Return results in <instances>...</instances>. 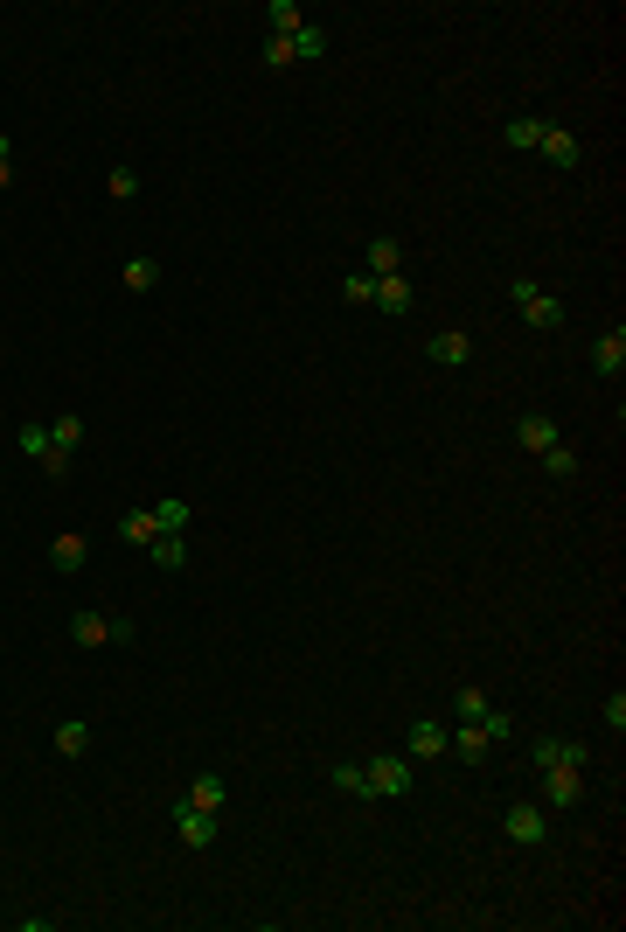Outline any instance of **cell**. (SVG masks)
Here are the masks:
<instances>
[{
    "instance_id": "21",
    "label": "cell",
    "mask_w": 626,
    "mask_h": 932,
    "mask_svg": "<svg viewBox=\"0 0 626 932\" xmlns=\"http://www.w3.org/2000/svg\"><path fill=\"white\" fill-rule=\"evenodd\" d=\"M49 446H56V453H77V446H84V418H77V411H56V425H49Z\"/></svg>"
},
{
    "instance_id": "23",
    "label": "cell",
    "mask_w": 626,
    "mask_h": 932,
    "mask_svg": "<svg viewBox=\"0 0 626 932\" xmlns=\"http://www.w3.org/2000/svg\"><path fill=\"white\" fill-rule=\"evenodd\" d=\"M119 536L147 550V543H154V536H160V529H154V508H126V515H119Z\"/></svg>"
},
{
    "instance_id": "7",
    "label": "cell",
    "mask_w": 626,
    "mask_h": 932,
    "mask_svg": "<svg viewBox=\"0 0 626 932\" xmlns=\"http://www.w3.org/2000/svg\"><path fill=\"white\" fill-rule=\"evenodd\" d=\"M425 355H432L439 369H467V362H473V334H467V327H439V334L425 341Z\"/></svg>"
},
{
    "instance_id": "16",
    "label": "cell",
    "mask_w": 626,
    "mask_h": 932,
    "mask_svg": "<svg viewBox=\"0 0 626 932\" xmlns=\"http://www.w3.org/2000/svg\"><path fill=\"white\" fill-rule=\"evenodd\" d=\"M70 640H77V647H112V620H105V613H91V606H84V613H77V620H70Z\"/></svg>"
},
{
    "instance_id": "33",
    "label": "cell",
    "mask_w": 626,
    "mask_h": 932,
    "mask_svg": "<svg viewBox=\"0 0 626 932\" xmlns=\"http://www.w3.org/2000/svg\"><path fill=\"white\" fill-rule=\"evenodd\" d=\"M140 195V174L133 167H112V202H133Z\"/></svg>"
},
{
    "instance_id": "27",
    "label": "cell",
    "mask_w": 626,
    "mask_h": 932,
    "mask_svg": "<svg viewBox=\"0 0 626 932\" xmlns=\"http://www.w3.org/2000/svg\"><path fill=\"white\" fill-rule=\"evenodd\" d=\"M536 460H543V473H550V480H571V473H578V453H571L564 439H557L550 453H536Z\"/></svg>"
},
{
    "instance_id": "34",
    "label": "cell",
    "mask_w": 626,
    "mask_h": 932,
    "mask_svg": "<svg viewBox=\"0 0 626 932\" xmlns=\"http://www.w3.org/2000/svg\"><path fill=\"white\" fill-rule=\"evenodd\" d=\"M606 724H613V738H620V731H626V696H620V689L606 696Z\"/></svg>"
},
{
    "instance_id": "22",
    "label": "cell",
    "mask_w": 626,
    "mask_h": 932,
    "mask_svg": "<svg viewBox=\"0 0 626 932\" xmlns=\"http://www.w3.org/2000/svg\"><path fill=\"white\" fill-rule=\"evenodd\" d=\"M56 752H63V759H84V752H91V724H84V717L56 724Z\"/></svg>"
},
{
    "instance_id": "31",
    "label": "cell",
    "mask_w": 626,
    "mask_h": 932,
    "mask_svg": "<svg viewBox=\"0 0 626 932\" xmlns=\"http://www.w3.org/2000/svg\"><path fill=\"white\" fill-rule=\"evenodd\" d=\"M453 710H460V724H473V717H487L494 703H487L480 689H460V696H453Z\"/></svg>"
},
{
    "instance_id": "28",
    "label": "cell",
    "mask_w": 626,
    "mask_h": 932,
    "mask_svg": "<svg viewBox=\"0 0 626 932\" xmlns=\"http://www.w3.org/2000/svg\"><path fill=\"white\" fill-rule=\"evenodd\" d=\"M160 286V265L154 258H133V265H126V293H154Z\"/></svg>"
},
{
    "instance_id": "30",
    "label": "cell",
    "mask_w": 626,
    "mask_h": 932,
    "mask_svg": "<svg viewBox=\"0 0 626 932\" xmlns=\"http://www.w3.org/2000/svg\"><path fill=\"white\" fill-rule=\"evenodd\" d=\"M341 300H348V307H369V300H376V279H369V272H348V279H341Z\"/></svg>"
},
{
    "instance_id": "9",
    "label": "cell",
    "mask_w": 626,
    "mask_h": 932,
    "mask_svg": "<svg viewBox=\"0 0 626 932\" xmlns=\"http://www.w3.org/2000/svg\"><path fill=\"white\" fill-rule=\"evenodd\" d=\"M376 313H390V320H404V313L418 307V286L404 279V272H390V279H376V300H369Z\"/></svg>"
},
{
    "instance_id": "13",
    "label": "cell",
    "mask_w": 626,
    "mask_h": 932,
    "mask_svg": "<svg viewBox=\"0 0 626 932\" xmlns=\"http://www.w3.org/2000/svg\"><path fill=\"white\" fill-rule=\"evenodd\" d=\"M188 522H195V501H188V494H167V501H154V529H160V536H181Z\"/></svg>"
},
{
    "instance_id": "20",
    "label": "cell",
    "mask_w": 626,
    "mask_h": 932,
    "mask_svg": "<svg viewBox=\"0 0 626 932\" xmlns=\"http://www.w3.org/2000/svg\"><path fill=\"white\" fill-rule=\"evenodd\" d=\"M265 21H272V35H300V28H307V7H300V0H272Z\"/></svg>"
},
{
    "instance_id": "18",
    "label": "cell",
    "mask_w": 626,
    "mask_h": 932,
    "mask_svg": "<svg viewBox=\"0 0 626 932\" xmlns=\"http://www.w3.org/2000/svg\"><path fill=\"white\" fill-rule=\"evenodd\" d=\"M453 752H460V759H467V766H480V759H487V752H494V738H487V731H480V724H453Z\"/></svg>"
},
{
    "instance_id": "2",
    "label": "cell",
    "mask_w": 626,
    "mask_h": 932,
    "mask_svg": "<svg viewBox=\"0 0 626 932\" xmlns=\"http://www.w3.org/2000/svg\"><path fill=\"white\" fill-rule=\"evenodd\" d=\"M501 835H508L515 849H543V842H550V814H543L536 800H515V807L501 814Z\"/></svg>"
},
{
    "instance_id": "5",
    "label": "cell",
    "mask_w": 626,
    "mask_h": 932,
    "mask_svg": "<svg viewBox=\"0 0 626 932\" xmlns=\"http://www.w3.org/2000/svg\"><path fill=\"white\" fill-rule=\"evenodd\" d=\"M167 814H174V835H181L188 849H209V842H216V821H223V814H202V807H188V800H167Z\"/></svg>"
},
{
    "instance_id": "26",
    "label": "cell",
    "mask_w": 626,
    "mask_h": 932,
    "mask_svg": "<svg viewBox=\"0 0 626 932\" xmlns=\"http://www.w3.org/2000/svg\"><path fill=\"white\" fill-rule=\"evenodd\" d=\"M147 557H154L160 571H181V564H188V543H181V536H154V543H147Z\"/></svg>"
},
{
    "instance_id": "32",
    "label": "cell",
    "mask_w": 626,
    "mask_h": 932,
    "mask_svg": "<svg viewBox=\"0 0 626 932\" xmlns=\"http://www.w3.org/2000/svg\"><path fill=\"white\" fill-rule=\"evenodd\" d=\"M265 63L272 70H293V35H265Z\"/></svg>"
},
{
    "instance_id": "17",
    "label": "cell",
    "mask_w": 626,
    "mask_h": 932,
    "mask_svg": "<svg viewBox=\"0 0 626 932\" xmlns=\"http://www.w3.org/2000/svg\"><path fill=\"white\" fill-rule=\"evenodd\" d=\"M543 126H550V119H529V112H522V119L501 126V140H508L515 154H536V147H543Z\"/></svg>"
},
{
    "instance_id": "14",
    "label": "cell",
    "mask_w": 626,
    "mask_h": 932,
    "mask_svg": "<svg viewBox=\"0 0 626 932\" xmlns=\"http://www.w3.org/2000/svg\"><path fill=\"white\" fill-rule=\"evenodd\" d=\"M49 564H56L63 578H77V571L91 564V543H84V536H56V543H49Z\"/></svg>"
},
{
    "instance_id": "15",
    "label": "cell",
    "mask_w": 626,
    "mask_h": 932,
    "mask_svg": "<svg viewBox=\"0 0 626 932\" xmlns=\"http://www.w3.org/2000/svg\"><path fill=\"white\" fill-rule=\"evenodd\" d=\"M181 800H188V807H202V814H223V773H195Z\"/></svg>"
},
{
    "instance_id": "8",
    "label": "cell",
    "mask_w": 626,
    "mask_h": 932,
    "mask_svg": "<svg viewBox=\"0 0 626 932\" xmlns=\"http://www.w3.org/2000/svg\"><path fill=\"white\" fill-rule=\"evenodd\" d=\"M536 154L550 160L557 174H578V167H585V147H578V133H564V126H543V147H536Z\"/></svg>"
},
{
    "instance_id": "1",
    "label": "cell",
    "mask_w": 626,
    "mask_h": 932,
    "mask_svg": "<svg viewBox=\"0 0 626 932\" xmlns=\"http://www.w3.org/2000/svg\"><path fill=\"white\" fill-rule=\"evenodd\" d=\"M508 300H515V313H522L536 334H557V327H564V307H557L536 279H508Z\"/></svg>"
},
{
    "instance_id": "3",
    "label": "cell",
    "mask_w": 626,
    "mask_h": 932,
    "mask_svg": "<svg viewBox=\"0 0 626 932\" xmlns=\"http://www.w3.org/2000/svg\"><path fill=\"white\" fill-rule=\"evenodd\" d=\"M362 773H369V800H404V793L418 786L411 759H390V752H376V759H369Z\"/></svg>"
},
{
    "instance_id": "10",
    "label": "cell",
    "mask_w": 626,
    "mask_h": 932,
    "mask_svg": "<svg viewBox=\"0 0 626 932\" xmlns=\"http://www.w3.org/2000/svg\"><path fill=\"white\" fill-rule=\"evenodd\" d=\"M543 800L550 807H585V773L578 766H550L543 773Z\"/></svg>"
},
{
    "instance_id": "25",
    "label": "cell",
    "mask_w": 626,
    "mask_h": 932,
    "mask_svg": "<svg viewBox=\"0 0 626 932\" xmlns=\"http://www.w3.org/2000/svg\"><path fill=\"white\" fill-rule=\"evenodd\" d=\"M14 446H21V460H49V425H35V418H28V425H21V432H14Z\"/></svg>"
},
{
    "instance_id": "4",
    "label": "cell",
    "mask_w": 626,
    "mask_h": 932,
    "mask_svg": "<svg viewBox=\"0 0 626 932\" xmlns=\"http://www.w3.org/2000/svg\"><path fill=\"white\" fill-rule=\"evenodd\" d=\"M529 759H536V773H550V766H592V745H578V738H536L529 745Z\"/></svg>"
},
{
    "instance_id": "11",
    "label": "cell",
    "mask_w": 626,
    "mask_h": 932,
    "mask_svg": "<svg viewBox=\"0 0 626 932\" xmlns=\"http://www.w3.org/2000/svg\"><path fill=\"white\" fill-rule=\"evenodd\" d=\"M620 369H626V327H606V334L592 341V376H606V383H613Z\"/></svg>"
},
{
    "instance_id": "6",
    "label": "cell",
    "mask_w": 626,
    "mask_h": 932,
    "mask_svg": "<svg viewBox=\"0 0 626 932\" xmlns=\"http://www.w3.org/2000/svg\"><path fill=\"white\" fill-rule=\"evenodd\" d=\"M404 752H411V759H446V752H453V731H446L439 717H418V724L404 731Z\"/></svg>"
},
{
    "instance_id": "19",
    "label": "cell",
    "mask_w": 626,
    "mask_h": 932,
    "mask_svg": "<svg viewBox=\"0 0 626 932\" xmlns=\"http://www.w3.org/2000/svg\"><path fill=\"white\" fill-rule=\"evenodd\" d=\"M515 439H522V446H529V453H550V446H557V425H550V418H543V411H529V418H522V425H515Z\"/></svg>"
},
{
    "instance_id": "12",
    "label": "cell",
    "mask_w": 626,
    "mask_h": 932,
    "mask_svg": "<svg viewBox=\"0 0 626 932\" xmlns=\"http://www.w3.org/2000/svg\"><path fill=\"white\" fill-rule=\"evenodd\" d=\"M362 272H369V279H390V272H404V244H397V237H376V244L362 251Z\"/></svg>"
},
{
    "instance_id": "24",
    "label": "cell",
    "mask_w": 626,
    "mask_h": 932,
    "mask_svg": "<svg viewBox=\"0 0 626 932\" xmlns=\"http://www.w3.org/2000/svg\"><path fill=\"white\" fill-rule=\"evenodd\" d=\"M320 56H327V28H320V21H307V28L293 35V63H320Z\"/></svg>"
},
{
    "instance_id": "29",
    "label": "cell",
    "mask_w": 626,
    "mask_h": 932,
    "mask_svg": "<svg viewBox=\"0 0 626 932\" xmlns=\"http://www.w3.org/2000/svg\"><path fill=\"white\" fill-rule=\"evenodd\" d=\"M334 793H348V800H369V773H362V766H334Z\"/></svg>"
}]
</instances>
